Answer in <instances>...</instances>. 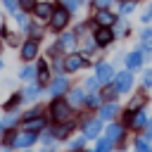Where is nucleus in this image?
I'll return each instance as SVG.
<instances>
[{
    "label": "nucleus",
    "instance_id": "40",
    "mask_svg": "<svg viewBox=\"0 0 152 152\" xmlns=\"http://www.w3.org/2000/svg\"><path fill=\"white\" fill-rule=\"evenodd\" d=\"M116 31H119V33H124V31H126V21H119V26H116Z\"/></svg>",
    "mask_w": 152,
    "mask_h": 152
},
{
    "label": "nucleus",
    "instance_id": "14",
    "mask_svg": "<svg viewBox=\"0 0 152 152\" xmlns=\"http://www.w3.org/2000/svg\"><path fill=\"white\" fill-rule=\"evenodd\" d=\"M142 59H145L142 52H131V55L126 57V66H128V69H138V66L142 64Z\"/></svg>",
    "mask_w": 152,
    "mask_h": 152
},
{
    "label": "nucleus",
    "instance_id": "16",
    "mask_svg": "<svg viewBox=\"0 0 152 152\" xmlns=\"http://www.w3.org/2000/svg\"><path fill=\"white\" fill-rule=\"evenodd\" d=\"M100 133V121H88L83 128V138H95Z\"/></svg>",
    "mask_w": 152,
    "mask_h": 152
},
{
    "label": "nucleus",
    "instance_id": "13",
    "mask_svg": "<svg viewBox=\"0 0 152 152\" xmlns=\"http://www.w3.org/2000/svg\"><path fill=\"white\" fill-rule=\"evenodd\" d=\"M121 135H124V128H121L119 124H112V126L107 128V140H109V142H116V140H121Z\"/></svg>",
    "mask_w": 152,
    "mask_h": 152
},
{
    "label": "nucleus",
    "instance_id": "7",
    "mask_svg": "<svg viewBox=\"0 0 152 152\" xmlns=\"http://www.w3.org/2000/svg\"><path fill=\"white\" fill-rule=\"evenodd\" d=\"M112 38H114V33L109 31V26H100V28L95 31V43H97V45H107Z\"/></svg>",
    "mask_w": 152,
    "mask_h": 152
},
{
    "label": "nucleus",
    "instance_id": "38",
    "mask_svg": "<svg viewBox=\"0 0 152 152\" xmlns=\"http://www.w3.org/2000/svg\"><path fill=\"white\" fill-rule=\"evenodd\" d=\"M17 102H19V95H14V97H12V100H10V102H7V104H5V107H7V109H12V107H14V104H17Z\"/></svg>",
    "mask_w": 152,
    "mask_h": 152
},
{
    "label": "nucleus",
    "instance_id": "36",
    "mask_svg": "<svg viewBox=\"0 0 152 152\" xmlns=\"http://www.w3.org/2000/svg\"><path fill=\"white\" fill-rule=\"evenodd\" d=\"M121 12H124V14L133 12V2H124V5H121Z\"/></svg>",
    "mask_w": 152,
    "mask_h": 152
},
{
    "label": "nucleus",
    "instance_id": "8",
    "mask_svg": "<svg viewBox=\"0 0 152 152\" xmlns=\"http://www.w3.org/2000/svg\"><path fill=\"white\" fill-rule=\"evenodd\" d=\"M38 55V43L36 40H26L21 45V59H33Z\"/></svg>",
    "mask_w": 152,
    "mask_h": 152
},
{
    "label": "nucleus",
    "instance_id": "26",
    "mask_svg": "<svg viewBox=\"0 0 152 152\" xmlns=\"http://www.w3.org/2000/svg\"><path fill=\"white\" fill-rule=\"evenodd\" d=\"M116 93H119V90H116V86H114V88H104V93H102V95H104L107 100H114V97H116Z\"/></svg>",
    "mask_w": 152,
    "mask_h": 152
},
{
    "label": "nucleus",
    "instance_id": "35",
    "mask_svg": "<svg viewBox=\"0 0 152 152\" xmlns=\"http://www.w3.org/2000/svg\"><path fill=\"white\" fill-rule=\"evenodd\" d=\"M2 2H5V7H7V10L17 12V0H2Z\"/></svg>",
    "mask_w": 152,
    "mask_h": 152
},
{
    "label": "nucleus",
    "instance_id": "10",
    "mask_svg": "<svg viewBox=\"0 0 152 152\" xmlns=\"http://www.w3.org/2000/svg\"><path fill=\"white\" fill-rule=\"evenodd\" d=\"M95 21H97V26H109V24H114V14L107 12V10H97L95 12Z\"/></svg>",
    "mask_w": 152,
    "mask_h": 152
},
{
    "label": "nucleus",
    "instance_id": "24",
    "mask_svg": "<svg viewBox=\"0 0 152 152\" xmlns=\"http://www.w3.org/2000/svg\"><path fill=\"white\" fill-rule=\"evenodd\" d=\"M83 100H86V97H83V90H78V88H76V90H71V93H69V102L78 104V102H83Z\"/></svg>",
    "mask_w": 152,
    "mask_h": 152
},
{
    "label": "nucleus",
    "instance_id": "19",
    "mask_svg": "<svg viewBox=\"0 0 152 152\" xmlns=\"http://www.w3.org/2000/svg\"><path fill=\"white\" fill-rule=\"evenodd\" d=\"M119 114V107L116 104H104L102 109H100V116L102 119H112V116H116Z\"/></svg>",
    "mask_w": 152,
    "mask_h": 152
},
{
    "label": "nucleus",
    "instance_id": "5",
    "mask_svg": "<svg viewBox=\"0 0 152 152\" xmlns=\"http://www.w3.org/2000/svg\"><path fill=\"white\" fill-rule=\"evenodd\" d=\"M36 142V133L33 131H24V133H17L14 135V145L17 147H28Z\"/></svg>",
    "mask_w": 152,
    "mask_h": 152
},
{
    "label": "nucleus",
    "instance_id": "1",
    "mask_svg": "<svg viewBox=\"0 0 152 152\" xmlns=\"http://www.w3.org/2000/svg\"><path fill=\"white\" fill-rule=\"evenodd\" d=\"M50 112H52V119L55 121H69V116H71V107L66 104V102H62V100H55L52 102V107H50Z\"/></svg>",
    "mask_w": 152,
    "mask_h": 152
},
{
    "label": "nucleus",
    "instance_id": "27",
    "mask_svg": "<svg viewBox=\"0 0 152 152\" xmlns=\"http://www.w3.org/2000/svg\"><path fill=\"white\" fill-rule=\"evenodd\" d=\"M66 2V10H78L83 5V0H64Z\"/></svg>",
    "mask_w": 152,
    "mask_h": 152
},
{
    "label": "nucleus",
    "instance_id": "3",
    "mask_svg": "<svg viewBox=\"0 0 152 152\" xmlns=\"http://www.w3.org/2000/svg\"><path fill=\"white\" fill-rule=\"evenodd\" d=\"M33 12H36V17H38V21H50V17H52V12H55V7H52L50 2H38V5L33 7Z\"/></svg>",
    "mask_w": 152,
    "mask_h": 152
},
{
    "label": "nucleus",
    "instance_id": "18",
    "mask_svg": "<svg viewBox=\"0 0 152 152\" xmlns=\"http://www.w3.org/2000/svg\"><path fill=\"white\" fill-rule=\"evenodd\" d=\"M45 126V121L40 119V116H31V119H26V131H40Z\"/></svg>",
    "mask_w": 152,
    "mask_h": 152
},
{
    "label": "nucleus",
    "instance_id": "25",
    "mask_svg": "<svg viewBox=\"0 0 152 152\" xmlns=\"http://www.w3.org/2000/svg\"><path fill=\"white\" fill-rule=\"evenodd\" d=\"M33 76H36V69H33V66H26V69L21 71V78H26V81H31Z\"/></svg>",
    "mask_w": 152,
    "mask_h": 152
},
{
    "label": "nucleus",
    "instance_id": "39",
    "mask_svg": "<svg viewBox=\"0 0 152 152\" xmlns=\"http://www.w3.org/2000/svg\"><path fill=\"white\" fill-rule=\"evenodd\" d=\"M88 104H100V97H97V95H90V97H88Z\"/></svg>",
    "mask_w": 152,
    "mask_h": 152
},
{
    "label": "nucleus",
    "instance_id": "6",
    "mask_svg": "<svg viewBox=\"0 0 152 152\" xmlns=\"http://www.w3.org/2000/svg\"><path fill=\"white\" fill-rule=\"evenodd\" d=\"M83 64H86V57L83 55H69L66 62H64V69L66 71H78Z\"/></svg>",
    "mask_w": 152,
    "mask_h": 152
},
{
    "label": "nucleus",
    "instance_id": "22",
    "mask_svg": "<svg viewBox=\"0 0 152 152\" xmlns=\"http://www.w3.org/2000/svg\"><path fill=\"white\" fill-rule=\"evenodd\" d=\"M142 104H145V97H142V95H135V97L128 102V109H131V112H138Z\"/></svg>",
    "mask_w": 152,
    "mask_h": 152
},
{
    "label": "nucleus",
    "instance_id": "12",
    "mask_svg": "<svg viewBox=\"0 0 152 152\" xmlns=\"http://www.w3.org/2000/svg\"><path fill=\"white\" fill-rule=\"evenodd\" d=\"M59 50H66V52H71L74 50V45H76V36H71V33H66V36H62L59 38Z\"/></svg>",
    "mask_w": 152,
    "mask_h": 152
},
{
    "label": "nucleus",
    "instance_id": "30",
    "mask_svg": "<svg viewBox=\"0 0 152 152\" xmlns=\"http://www.w3.org/2000/svg\"><path fill=\"white\" fill-rule=\"evenodd\" d=\"M135 152H152V147H147L142 140H138V142H135Z\"/></svg>",
    "mask_w": 152,
    "mask_h": 152
},
{
    "label": "nucleus",
    "instance_id": "9",
    "mask_svg": "<svg viewBox=\"0 0 152 152\" xmlns=\"http://www.w3.org/2000/svg\"><path fill=\"white\" fill-rule=\"evenodd\" d=\"M95 76H97V81H100V83H107V81H112V76H114V69H112L109 64H97V71H95Z\"/></svg>",
    "mask_w": 152,
    "mask_h": 152
},
{
    "label": "nucleus",
    "instance_id": "28",
    "mask_svg": "<svg viewBox=\"0 0 152 152\" xmlns=\"http://www.w3.org/2000/svg\"><path fill=\"white\" fill-rule=\"evenodd\" d=\"M142 21L147 24V21H152V5H147L145 7V12H142Z\"/></svg>",
    "mask_w": 152,
    "mask_h": 152
},
{
    "label": "nucleus",
    "instance_id": "4",
    "mask_svg": "<svg viewBox=\"0 0 152 152\" xmlns=\"http://www.w3.org/2000/svg\"><path fill=\"white\" fill-rule=\"evenodd\" d=\"M131 86H133V76H131V71H121V74H116V90H119V93L131 90Z\"/></svg>",
    "mask_w": 152,
    "mask_h": 152
},
{
    "label": "nucleus",
    "instance_id": "33",
    "mask_svg": "<svg viewBox=\"0 0 152 152\" xmlns=\"http://www.w3.org/2000/svg\"><path fill=\"white\" fill-rule=\"evenodd\" d=\"M17 24H19L21 28H26V26H28V21H26V17H24V14H19V12H17Z\"/></svg>",
    "mask_w": 152,
    "mask_h": 152
},
{
    "label": "nucleus",
    "instance_id": "20",
    "mask_svg": "<svg viewBox=\"0 0 152 152\" xmlns=\"http://www.w3.org/2000/svg\"><path fill=\"white\" fill-rule=\"evenodd\" d=\"M36 74H38V81H40V83H45V81L50 78V74H48V64H45L43 59L38 62V69H36Z\"/></svg>",
    "mask_w": 152,
    "mask_h": 152
},
{
    "label": "nucleus",
    "instance_id": "21",
    "mask_svg": "<svg viewBox=\"0 0 152 152\" xmlns=\"http://www.w3.org/2000/svg\"><path fill=\"white\" fill-rule=\"evenodd\" d=\"M145 121H147V119H145V114H142L140 109L135 112V116H131V126H133V128H140V126H145Z\"/></svg>",
    "mask_w": 152,
    "mask_h": 152
},
{
    "label": "nucleus",
    "instance_id": "11",
    "mask_svg": "<svg viewBox=\"0 0 152 152\" xmlns=\"http://www.w3.org/2000/svg\"><path fill=\"white\" fill-rule=\"evenodd\" d=\"M140 50H142V55H152V31L150 28L142 31V36H140Z\"/></svg>",
    "mask_w": 152,
    "mask_h": 152
},
{
    "label": "nucleus",
    "instance_id": "41",
    "mask_svg": "<svg viewBox=\"0 0 152 152\" xmlns=\"http://www.w3.org/2000/svg\"><path fill=\"white\" fill-rule=\"evenodd\" d=\"M0 131H2V124H0Z\"/></svg>",
    "mask_w": 152,
    "mask_h": 152
},
{
    "label": "nucleus",
    "instance_id": "23",
    "mask_svg": "<svg viewBox=\"0 0 152 152\" xmlns=\"http://www.w3.org/2000/svg\"><path fill=\"white\" fill-rule=\"evenodd\" d=\"M38 93H40V86H28V88L24 90V97H26V100H36Z\"/></svg>",
    "mask_w": 152,
    "mask_h": 152
},
{
    "label": "nucleus",
    "instance_id": "34",
    "mask_svg": "<svg viewBox=\"0 0 152 152\" xmlns=\"http://www.w3.org/2000/svg\"><path fill=\"white\" fill-rule=\"evenodd\" d=\"M5 38H7V43H10V45H17V43H19V38H17L14 33H5Z\"/></svg>",
    "mask_w": 152,
    "mask_h": 152
},
{
    "label": "nucleus",
    "instance_id": "37",
    "mask_svg": "<svg viewBox=\"0 0 152 152\" xmlns=\"http://www.w3.org/2000/svg\"><path fill=\"white\" fill-rule=\"evenodd\" d=\"M112 0H95V5L100 7V10H107V5H109Z\"/></svg>",
    "mask_w": 152,
    "mask_h": 152
},
{
    "label": "nucleus",
    "instance_id": "2",
    "mask_svg": "<svg viewBox=\"0 0 152 152\" xmlns=\"http://www.w3.org/2000/svg\"><path fill=\"white\" fill-rule=\"evenodd\" d=\"M66 21H69V10H66V7H55V12H52V17H50L52 28L59 31V28L66 26Z\"/></svg>",
    "mask_w": 152,
    "mask_h": 152
},
{
    "label": "nucleus",
    "instance_id": "17",
    "mask_svg": "<svg viewBox=\"0 0 152 152\" xmlns=\"http://www.w3.org/2000/svg\"><path fill=\"white\" fill-rule=\"evenodd\" d=\"M71 128H74V124H71V121H62V126H57L52 135H55V138H66Z\"/></svg>",
    "mask_w": 152,
    "mask_h": 152
},
{
    "label": "nucleus",
    "instance_id": "31",
    "mask_svg": "<svg viewBox=\"0 0 152 152\" xmlns=\"http://www.w3.org/2000/svg\"><path fill=\"white\" fill-rule=\"evenodd\" d=\"M97 83H100V81H97V76H93V78H88V81H86V88L95 90V88H97Z\"/></svg>",
    "mask_w": 152,
    "mask_h": 152
},
{
    "label": "nucleus",
    "instance_id": "42",
    "mask_svg": "<svg viewBox=\"0 0 152 152\" xmlns=\"http://www.w3.org/2000/svg\"><path fill=\"white\" fill-rule=\"evenodd\" d=\"M0 66H2V62H0Z\"/></svg>",
    "mask_w": 152,
    "mask_h": 152
},
{
    "label": "nucleus",
    "instance_id": "32",
    "mask_svg": "<svg viewBox=\"0 0 152 152\" xmlns=\"http://www.w3.org/2000/svg\"><path fill=\"white\" fill-rule=\"evenodd\" d=\"M19 5H21L24 10H33V7H36V0H19Z\"/></svg>",
    "mask_w": 152,
    "mask_h": 152
},
{
    "label": "nucleus",
    "instance_id": "29",
    "mask_svg": "<svg viewBox=\"0 0 152 152\" xmlns=\"http://www.w3.org/2000/svg\"><path fill=\"white\" fill-rule=\"evenodd\" d=\"M142 83H145V86H147V88H150V86H152V69H147V71H145V74H142Z\"/></svg>",
    "mask_w": 152,
    "mask_h": 152
},
{
    "label": "nucleus",
    "instance_id": "15",
    "mask_svg": "<svg viewBox=\"0 0 152 152\" xmlns=\"http://www.w3.org/2000/svg\"><path fill=\"white\" fill-rule=\"evenodd\" d=\"M64 90H66V78L64 76H59L57 81H52V86H50V93L52 95H62Z\"/></svg>",
    "mask_w": 152,
    "mask_h": 152
}]
</instances>
